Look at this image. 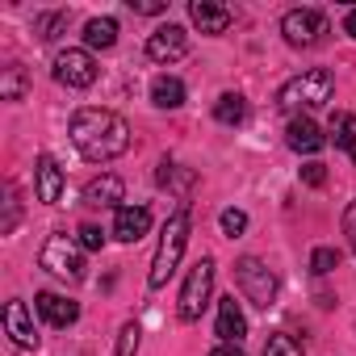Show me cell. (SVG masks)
I'll use <instances>...</instances> for the list:
<instances>
[{
  "instance_id": "obj_1",
  "label": "cell",
  "mask_w": 356,
  "mask_h": 356,
  "mask_svg": "<svg viewBox=\"0 0 356 356\" xmlns=\"http://www.w3.org/2000/svg\"><path fill=\"white\" fill-rule=\"evenodd\" d=\"M72 143L88 163H109L130 147V126L113 109H76L72 113Z\"/></svg>"
},
{
  "instance_id": "obj_2",
  "label": "cell",
  "mask_w": 356,
  "mask_h": 356,
  "mask_svg": "<svg viewBox=\"0 0 356 356\" xmlns=\"http://www.w3.org/2000/svg\"><path fill=\"white\" fill-rule=\"evenodd\" d=\"M185 243H189V210H176L168 222H163V235H159V248H155V260H151V273H147V285L151 289H163L176 273L185 256Z\"/></svg>"
},
{
  "instance_id": "obj_3",
  "label": "cell",
  "mask_w": 356,
  "mask_h": 356,
  "mask_svg": "<svg viewBox=\"0 0 356 356\" xmlns=\"http://www.w3.org/2000/svg\"><path fill=\"white\" fill-rule=\"evenodd\" d=\"M331 88H335V76L327 67H310V72H302V76H293V80L281 84L277 105L285 113H302L306 118V109H318V105L331 101Z\"/></svg>"
},
{
  "instance_id": "obj_4",
  "label": "cell",
  "mask_w": 356,
  "mask_h": 356,
  "mask_svg": "<svg viewBox=\"0 0 356 356\" xmlns=\"http://www.w3.org/2000/svg\"><path fill=\"white\" fill-rule=\"evenodd\" d=\"M42 268L47 273H55V277H63V281H84V248H80V239H72V235H63V231H55L47 243H42Z\"/></svg>"
},
{
  "instance_id": "obj_5",
  "label": "cell",
  "mask_w": 356,
  "mask_h": 356,
  "mask_svg": "<svg viewBox=\"0 0 356 356\" xmlns=\"http://www.w3.org/2000/svg\"><path fill=\"white\" fill-rule=\"evenodd\" d=\"M235 281H239V289H243V298H248L252 306L268 310V306L277 302V273H273L264 260L243 256V260L235 264Z\"/></svg>"
},
{
  "instance_id": "obj_6",
  "label": "cell",
  "mask_w": 356,
  "mask_h": 356,
  "mask_svg": "<svg viewBox=\"0 0 356 356\" xmlns=\"http://www.w3.org/2000/svg\"><path fill=\"white\" fill-rule=\"evenodd\" d=\"M210 289H214V260L202 256V260L189 268L185 289H181V318H185V323H197V318H202V310H206V302H210Z\"/></svg>"
},
{
  "instance_id": "obj_7",
  "label": "cell",
  "mask_w": 356,
  "mask_h": 356,
  "mask_svg": "<svg viewBox=\"0 0 356 356\" xmlns=\"http://www.w3.org/2000/svg\"><path fill=\"white\" fill-rule=\"evenodd\" d=\"M281 34H285L289 47H314L327 34V17L318 9H289L281 17Z\"/></svg>"
},
{
  "instance_id": "obj_8",
  "label": "cell",
  "mask_w": 356,
  "mask_h": 356,
  "mask_svg": "<svg viewBox=\"0 0 356 356\" xmlns=\"http://www.w3.org/2000/svg\"><path fill=\"white\" fill-rule=\"evenodd\" d=\"M55 80L59 84H67V88H88L92 80H97V63H92V55L88 51H59L55 55Z\"/></svg>"
},
{
  "instance_id": "obj_9",
  "label": "cell",
  "mask_w": 356,
  "mask_h": 356,
  "mask_svg": "<svg viewBox=\"0 0 356 356\" xmlns=\"http://www.w3.org/2000/svg\"><path fill=\"white\" fill-rule=\"evenodd\" d=\"M185 51H189V34L181 30V26H159L151 38H147V55L155 59V63H176V59H185Z\"/></svg>"
},
{
  "instance_id": "obj_10",
  "label": "cell",
  "mask_w": 356,
  "mask_h": 356,
  "mask_svg": "<svg viewBox=\"0 0 356 356\" xmlns=\"http://www.w3.org/2000/svg\"><path fill=\"white\" fill-rule=\"evenodd\" d=\"M34 193L47 206H55L63 197V172H59L55 155H38V163H34Z\"/></svg>"
},
{
  "instance_id": "obj_11",
  "label": "cell",
  "mask_w": 356,
  "mask_h": 356,
  "mask_svg": "<svg viewBox=\"0 0 356 356\" xmlns=\"http://www.w3.org/2000/svg\"><path fill=\"white\" fill-rule=\"evenodd\" d=\"M147 231H151V210H147V206H118V214H113V235H118L122 243H138Z\"/></svg>"
},
{
  "instance_id": "obj_12",
  "label": "cell",
  "mask_w": 356,
  "mask_h": 356,
  "mask_svg": "<svg viewBox=\"0 0 356 356\" xmlns=\"http://www.w3.org/2000/svg\"><path fill=\"white\" fill-rule=\"evenodd\" d=\"M34 310H38L51 327H72V323L80 318V306H76L72 298H63V293H51V289L34 298Z\"/></svg>"
},
{
  "instance_id": "obj_13",
  "label": "cell",
  "mask_w": 356,
  "mask_h": 356,
  "mask_svg": "<svg viewBox=\"0 0 356 356\" xmlns=\"http://www.w3.org/2000/svg\"><path fill=\"white\" fill-rule=\"evenodd\" d=\"M5 331L17 348H38V331H34V318L26 310V302H9L5 306Z\"/></svg>"
},
{
  "instance_id": "obj_14",
  "label": "cell",
  "mask_w": 356,
  "mask_h": 356,
  "mask_svg": "<svg viewBox=\"0 0 356 356\" xmlns=\"http://www.w3.org/2000/svg\"><path fill=\"white\" fill-rule=\"evenodd\" d=\"M189 22L202 34H227L231 30V9L214 5V0H193V5H189Z\"/></svg>"
},
{
  "instance_id": "obj_15",
  "label": "cell",
  "mask_w": 356,
  "mask_h": 356,
  "mask_svg": "<svg viewBox=\"0 0 356 356\" xmlns=\"http://www.w3.org/2000/svg\"><path fill=\"white\" fill-rule=\"evenodd\" d=\"M285 143L298 151V155H314V151H323V143H327V134L310 122V118H293L289 126H285Z\"/></svg>"
},
{
  "instance_id": "obj_16",
  "label": "cell",
  "mask_w": 356,
  "mask_h": 356,
  "mask_svg": "<svg viewBox=\"0 0 356 356\" xmlns=\"http://www.w3.org/2000/svg\"><path fill=\"white\" fill-rule=\"evenodd\" d=\"M218 335H222V343H239V339L248 335V318H243L235 293L218 302Z\"/></svg>"
},
{
  "instance_id": "obj_17",
  "label": "cell",
  "mask_w": 356,
  "mask_h": 356,
  "mask_svg": "<svg viewBox=\"0 0 356 356\" xmlns=\"http://www.w3.org/2000/svg\"><path fill=\"white\" fill-rule=\"evenodd\" d=\"M84 202H88V206H118V202H122V181H118L113 172L97 176V181L84 185Z\"/></svg>"
},
{
  "instance_id": "obj_18",
  "label": "cell",
  "mask_w": 356,
  "mask_h": 356,
  "mask_svg": "<svg viewBox=\"0 0 356 356\" xmlns=\"http://www.w3.org/2000/svg\"><path fill=\"white\" fill-rule=\"evenodd\" d=\"M151 101H155L159 109H181V105H185V84L176 80V76H155Z\"/></svg>"
},
{
  "instance_id": "obj_19",
  "label": "cell",
  "mask_w": 356,
  "mask_h": 356,
  "mask_svg": "<svg viewBox=\"0 0 356 356\" xmlns=\"http://www.w3.org/2000/svg\"><path fill=\"white\" fill-rule=\"evenodd\" d=\"M327 143H335L339 151H356V113H331Z\"/></svg>"
},
{
  "instance_id": "obj_20",
  "label": "cell",
  "mask_w": 356,
  "mask_h": 356,
  "mask_svg": "<svg viewBox=\"0 0 356 356\" xmlns=\"http://www.w3.org/2000/svg\"><path fill=\"white\" fill-rule=\"evenodd\" d=\"M84 42H88L92 51H109V47L118 42V22H113V17H92V22L84 26Z\"/></svg>"
},
{
  "instance_id": "obj_21",
  "label": "cell",
  "mask_w": 356,
  "mask_h": 356,
  "mask_svg": "<svg viewBox=\"0 0 356 356\" xmlns=\"http://www.w3.org/2000/svg\"><path fill=\"white\" fill-rule=\"evenodd\" d=\"M159 185L185 197V193H189V189L197 185V176H193L189 168H181V163H168V159H163V163H159Z\"/></svg>"
},
{
  "instance_id": "obj_22",
  "label": "cell",
  "mask_w": 356,
  "mask_h": 356,
  "mask_svg": "<svg viewBox=\"0 0 356 356\" xmlns=\"http://www.w3.org/2000/svg\"><path fill=\"white\" fill-rule=\"evenodd\" d=\"M214 118H218L222 126H239V122L248 118V101H243L239 92H222V97L214 101Z\"/></svg>"
},
{
  "instance_id": "obj_23",
  "label": "cell",
  "mask_w": 356,
  "mask_h": 356,
  "mask_svg": "<svg viewBox=\"0 0 356 356\" xmlns=\"http://www.w3.org/2000/svg\"><path fill=\"white\" fill-rule=\"evenodd\" d=\"M0 97L5 101H22L26 97V67H5V76H0Z\"/></svg>"
},
{
  "instance_id": "obj_24",
  "label": "cell",
  "mask_w": 356,
  "mask_h": 356,
  "mask_svg": "<svg viewBox=\"0 0 356 356\" xmlns=\"http://www.w3.org/2000/svg\"><path fill=\"white\" fill-rule=\"evenodd\" d=\"M264 356H302V343L289 331H273L268 343H264Z\"/></svg>"
},
{
  "instance_id": "obj_25",
  "label": "cell",
  "mask_w": 356,
  "mask_h": 356,
  "mask_svg": "<svg viewBox=\"0 0 356 356\" xmlns=\"http://www.w3.org/2000/svg\"><path fill=\"white\" fill-rule=\"evenodd\" d=\"M138 335H143V327L130 318V323H122V331H118V352L113 356H134L138 352Z\"/></svg>"
},
{
  "instance_id": "obj_26",
  "label": "cell",
  "mask_w": 356,
  "mask_h": 356,
  "mask_svg": "<svg viewBox=\"0 0 356 356\" xmlns=\"http://www.w3.org/2000/svg\"><path fill=\"white\" fill-rule=\"evenodd\" d=\"M310 268H314L318 277L335 273V268H339V252H335V248H314V256H310Z\"/></svg>"
},
{
  "instance_id": "obj_27",
  "label": "cell",
  "mask_w": 356,
  "mask_h": 356,
  "mask_svg": "<svg viewBox=\"0 0 356 356\" xmlns=\"http://www.w3.org/2000/svg\"><path fill=\"white\" fill-rule=\"evenodd\" d=\"M248 231V214L243 210H222V235L227 239H239Z\"/></svg>"
},
{
  "instance_id": "obj_28",
  "label": "cell",
  "mask_w": 356,
  "mask_h": 356,
  "mask_svg": "<svg viewBox=\"0 0 356 356\" xmlns=\"http://www.w3.org/2000/svg\"><path fill=\"white\" fill-rule=\"evenodd\" d=\"M76 235H80V248H84V252H101V248H105V231L92 227V222H84Z\"/></svg>"
},
{
  "instance_id": "obj_29",
  "label": "cell",
  "mask_w": 356,
  "mask_h": 356,
  "mask_svg": "<svg viewBox=\"0 0 356 356\" xmlns=\"http://www.w3.org/2000/svg\"><path fill=\"white\" fill-rule=\"evenodd\" d=\"M17 227V189L5 185V222H0V235H9Z\"/></svg>"
},
{
  "instance_id": "obj_30",
  "label": "cell",
  "mask_w": 356,
  "mask_h": 356,
  "mask_svg": "<svg viewBox=\"0 0 356 356\" xmlns=\"http://www.w3.org/2000/svg\"><path fill=\"white\" fill-rule=\"evenodd\" d=\"M63 26H67V13H47V17H38V34H42L47 42H51Z\"/></svg>"
},
{
  "instance_id": "obj_31",
  "label": "cell",
  "mask_w": 356,
  "mask_h": 356,
  "mask_svg": "<svg viewBox=\"0 0 356 356\" xmlns=\"http://www.w3.org/2000/svg\"><path fill=\"white\" fill-rule=\"evenodd\" d=\"M302 181H306L310 189H318V185L327 181V172H323V163H306V168H302Z\"/></svg>"
},
{
  "instance_id": "obj_32",
  "label": "cell",
  "mask_w": 356,
  "mask_h": 356,
  "mask_svg": "<svg viewBox=\"0 0 356 356\" xmlns=\"http://www.w3.org/2000/svg\"><path fill=\"white\" fill-rule=\"evenodd\" d=\"M343 235H348V248L356 252V202L343 210Z\"/></svg>"
},
{
  "instance_id": "obj_33",
  "label": "cell",
  "mask_w": 356,
  "mask_h": 356,
  "mask_svg": "<svg viewBox=\"0 0 356 356\" xmlns=\"http://www.w3.org/2000/svg\"><path fill=\"white\" fill-rule=\"evenodd\" d=\"M130 9H134V13H147V17L168 13V5H159V0H130Z\"/></svg>"
},
{
  "instance_id": "obj_34",
  "label": "cell",
  "mask_w": 356,
  "mask_h": 356,
  "mask_svg": "<svg viewBox=\"0 0 356 356\" xmlns=\"http://www.w3.org/2000/svg\"><path fill=\"white\" fill-rule=\"evenodd\" d=\"M210 356H248V352H243L239 343H218V348H214Z\"/></svg>"
},
{
  "instance_id": "obj_35",
  "label": "cell",
  "mask_w": 356,
  "mask_h": 356,
  "mask_svg": "<svg viewBox=\"0 0 356 356\" xmlns=\"http://www.w3.org/2000/svg\"><path fill=\"white\" fill-rule=\"evenodd\" d=\"M343 34L356 38V9H348V17H343Z\"/></svg>"
},
{
  "instance_id": "obj_36",
  "label": "cell",
  "mask_w": 356,
  "mask_h": 356,
  "mask_svg": "<svg viewBox=\"0 0 356 356\" xmlns=\"http://www.w3.org/2000/svg\"><path fill=\"white\" fill-rule=\"evenodd\" d=\"M352 159H356V151H352Z\"/></svg>"
}]
</instances>
